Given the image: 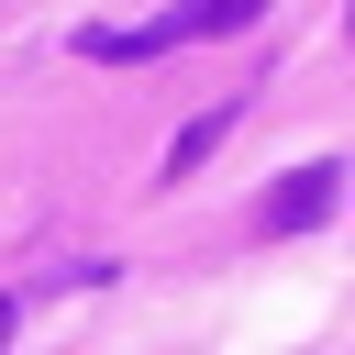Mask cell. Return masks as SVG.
Instances as JSON below:
<instances>
[{
	"label": "cell",
	"instance_id": "6da1fadb",
	"mask_svg": "<svg viewBox=\"0 0 355 355\" xmlns=\"http://www.w3.org/2000/svg\"><path fill=\"white\" fill-rule=\"evenodd\" d=\"M266 0H178V11H155V22H111V33H89V55L100 67H133V55H166V44H200V33H244Z\"/></svg>",
	"mask_w": 355,
	"mask_h": 355
},
{
	"label": "cell",
	"instance_id": "7a4b0ae2",
	"mask_svg": "<svg viewBox=\"0 0 355 355\" xmlns=\"http://www.w3.org/2000/svg\"><path fill=\"white\" fill-rule=\"evenodd\" d=\"M333 200H344V166H300V178H288V189L266 200V233H311V222H322Z\"/></svg>",
	"mask_w": 355,
	"mask_h": 355
},
{
	"label": "cell",
	"instance_id": "3957f363",
	"mask_svg": "<svg viewBox=\"0 0 355 355\" xmlns=\"http://www.w3.org/2000/svg\"><path fill=\"white\" fill-rule=\"evenodd\" d=\"M222 122H233V111H200V122H189V133H178V144H166V178H189V166H200V155H211V144H222Z\"/></svg>",
	"mask_w": 355,
	"mask_h": 355
},
{
	"label": "cell",
	"instance_id": "277c9868",
	"mask_svg": "<svg viewBox=\"0 0 355 355\" xmlns=\"http://www.w3.org/2000/svg\"><path fill=\"white\" fill-rule=\"evenodd\" d=\"M0 344H11V300H0Z\"/></svg>",
	"mask_w": 355,
	"mask_h": 355
}]
</instances>
